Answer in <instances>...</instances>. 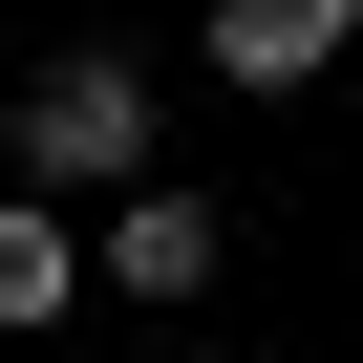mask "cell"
Wrapping results in <instances>:
<instances>
[{"instance_id":"cell-1","label":"cell","mask_w":363,"mask_h":363,"mask_svg":"<svg viewBox=\"0 0 363 363\" xmlns=\"http://www.w3.org/2000/svg\"><path fill=\"white\" fill-rule=\"evenodd\" d=\"M0 171H22L43 214H65V193H107V214H128V193H150V65H107V43H86V65H43L22 107H0Z\"/></svg>"},{"instance_id":"cell-2","label":"cell","mask_w":363,"mask_h":363,"mask_svg":"<svg viewBox=\"0 0 363 363\" xmlns=\"http://www.w3.org/2000/svg\"><path fill=\"white\" fill-rule=\"evenodd\" d=\"M342 43H363V0H193V65H214V86H257V107H278V86H320Z\"/></svg>"},{"instance_id":"cell-3","label":"cell","mask_w":363,"mask_h":363,"mask_svg":"<svg viewBox=\"0 0 363 363\" xmlns=\"http://www.w3.org/2000/svg\"><path fill=\"white\" fill-rule=\"evenodd\" d=\"M107 299H214V193H128L107 214Z\"/></svg>"},{"instance_id":"cell-4","label":"cell","mask_w":363,"mask_h":363,"mask_svg":"<svg viewBox=\"0 0 363 363\" xmlns=\"http://www.w3.org/2000/svg\"><path fill=\"white\" fill-rule=\"evenodd\" d=\"M22 320H86V235L43 193H0V342H22Z\"/></svg>"}]
</instances>
